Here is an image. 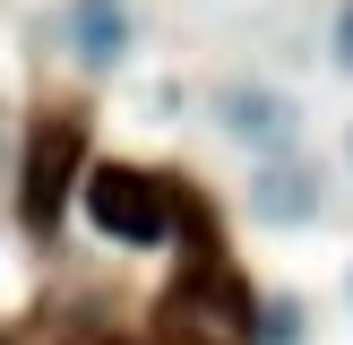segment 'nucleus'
Returning <instances> with one entry per match:
<instances>
[{
    "label": "nucleus",
    "mask_w": 353,
    "mask_h": 345,
    "mask_svg": "<svg viewBox=\"0 0 353 345\" xmlns=\"http://www.w3.org/2000/svg\"><path fill=\"white\" fill-rule=\"evenodd\" d=\"M78 207H86V224L103 241H130V250L172 241V181H155L138 164H86L78 172Z\"/></svg>",
    "instance_id": "f257e3e1"
},
{
    "label": "nucleus",
    "mask_w": 353,
    "mask_h": 345,
    "mask_svg": "<svg viewBox=\"0 0 353 345\" xmlns=\"http://www.w3.org/2000/svg\"><path fill=\"white\" fill-rule=\"evenodd\" d=\"M78 172H86V121L78 112H43L26 138V164H17V216L34 233L61 224V207L78 199Z\"/></svg>",
    "instance_id": "f03ea898"
},
{
    "label": "nucleus",
    "mask_w": 353,
    "mask_h": 345,
    "mask_svg": "<svg viewBox=\"0 0 353 345\" xmlns=\"http://www.w3.org/2000/svg\"><path fill=\"white\" fill-rule=\"evenodd\" d=\"M155 319H164V345H250V293H241L216 259H199V268L164 293Z\"/></svg>",
    "instance_id": "7ed1b4c3"
},
{
    "label": "nucleus",
    "mask_w": 353,
    "mask_h": 345,
    "mask_svg": "<svg viewBox=\"0 0 353 345\" xmlns=\"http://www.w3.org/2000/svg\"><path fill=\"white\" fill-rule=\"evenodd\" d=\"M216 130L233 147H250V164H268V155L302 147V103L268 78H233V86H216Z\"/></svg>",
    "instance_id": "20e7f679"
},
{
    "label": "nucleus",
    "mask_w": 353,
    "mask_h": 345,
    "mask_svg": "<svg viewBox=\"0 0 353 345\" xmlns=\"http://www.w3.org/2000/svg\"><path fill=\"white\" fill-rule=\"evenodd\" d=\"M241 207H250V224H276V233H293V224H319V216H327V172L310 164L302 147H293V155H268V164H250Z\"/></svg>",
    "instance_id": "39448f33"
},
{
    "label": "nucleus",
    "mask_w": 353,
    "mask_h": 345,
    "mask_svg": "<svg viewBox=\"0 0 353 345\" xmlns=\"http://www.w3.org/2000/svg\"><path fill=\"white\" fill-rule=\"evenodd\" d=\"M130 34H138V17H130V0H69V52H78V69H121L130 61Z\"/></svg>",
    "instance_id": "423d86ee"
},
{
    "label": "nucleus",
    "mask_w": 353,
    "mask_h": 345,
    "mask_svg": "<svg viewBox=\"0 0 353 345\" xmlns=\"http://www.w3.org/2000/svg\"><path fill=\"white\" fill-rule=\"evenodd\" d=\"M250 345H302V302H268V310H250Z\"/></svg>",
    "instance_id": "0eeeda50"
},
{
    "label": "nucleus",
    "mask_w": 353,
    "mask_h": 345,
    "mask_svg": "<svg viewBox=\"0 0 353 345\" xmlns=\"http://www.w3.org/2000/svg\"><path fill=\"white\" fill-rule=\"evenodd\" d=\"M327 52H336V69H353V0L336 9V26H327Z\"/></svg>",
    "instance_id": "6e6552de"
},
{
    "label": "nucleus",
    "mask_w": 353,
    "mask_h": 345,
    "mask_svg": "<svg viewBox=\"0 0 353 345\" xmlns=\"http://www.w3.org/2000/svg\"><path fill=\"white\" fill-rule=\"evenodd\" d=\"M69 345H130V337H69Z\"/></svg>",
    "instance_id": "1a4fd4ad"
},
{
    "label": "nucleus",
    "mask_w": 353,
    "mask_h": 345,
    "mask_svg": "<svg viewBox=\"0 0 353 345\" xmlns=\"http://www.w3.org/2000/svg\"><path fill=\"white\" fill-rule=\"evenodd\" d=\"M345 155H353V138H345Z\"/></svg>",
    "instance_id": "9d476101"
}]
</instances>
